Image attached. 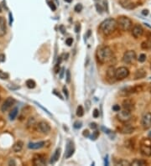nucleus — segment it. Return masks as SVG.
<instances>
[{
	"label": "nucleus",
	"mask_w": 151,
	"mask_h": 166,
	"mask_svg": "<svg viewBox=\"0 0 151 166\" xmlns=\"http://www.w3.org/2000/svg\"><path fill=\"white\" fill-rule=\"evenodd\" d=\"M117 27V20L114 19H107L103 21L99 26V31L103 35H112Z\"/></svg>",
	"instance_id": "obj_1"
},
{
	"label": "nucleus",
	"mask_w": 151,
	"mask_h": 166,
	"mask_svg": "<svg viewBox=\"0 0 151 166\" xmlns=\"http://www.w3.org/2000/svg\"><path fill=\"white\" fill-rule=\"evenodd\" d=\"M113 51L108 46H102L100 47L96 53V56L97 59L98 60V62H100L101 64H104V63H107L110 60L113 59Z\"/></svg>",
	"instance_id": "obj_2"
},
{
	"label": "nucleus",
	"mask_w": 151,
	"mask_h": 166,
	"mask_svg": "<svg viewBox=\"0 0 151 166\" xmlns=\"http://www.w3.org/2000/svg\"><path fill=\"white\" fill-rule=\"evenodd\" d=\"M117 23V26H119L121 28V29H123V31H128L133 26L132 20L126 16L118 17Z\"/></svg>",
	"instance_id": "obj_3"
},
{
	"label": "nucleus",
	"mask_w": 151,
	"mask_h": 166,
	"mask_svg": "<svg viewBox=\"0 0 151 166\" xmlns=\"http://www.w3.org/2000/svg\"><path fill=\"white\" fill-rule=\"evenodd\" d=\"M140 151L143 155L146 157L151 156V140L150 139H144L141 143Z\"/></svg>",
	"instance_id": "obj_4"
},
{
	"label": "nucleus",
	"mask_w": 151,
	"mask_h": 166,
	"mask_svg": "<svg viewBox=\"0 0 151 166\" xmlns=\"http://www.w3.org/2000/svg\"><path fill=\"white\" fill-rule=\"evenodd\" d=\"M117 117V119L121 122H128V121H130V119L132 118L131 111L127 110V109H123V111H119V112H118Z\"/></svg>",
	"instance_id": "obj_5"
},
{
	"label": "nucleus",
	"mask_w": 151,
	"mask_h": 166,
	"mask_svg": "<svg viewBox=\"0 0 151 166\" xmlns=\"http://www.w3.org/2000/svg\"><path fill=\"white\" fill-rule=\"evenodd\" d=\"M129 75V71L128 68L122 66L117 68L115 71V78L117 80H123L126 77H128Z\"/></svg>",
	"instance_id": "obj_6"
},
{
	"label": "nucleus",
	"mask_w": 151,
	"mask_h": 166,
	"mask_svg": "<svg viewBox=\"0 0 151 166\" xmlns=\"http://www.w3.org/2000/svg\"><path fill=\"white\" fill-rule=\"evenodd\" d=\"M135 60H136V53L134 50H128L127 52H125L123 57V62L126 64H131L134 62Z\"/></svg>",
	"instance_id": "obj_7"
},
{
	"label": "nucleus",
	"mask_w": 151,
	"mask_h": 166,
	"mask_svg": "<svg viewBox=\"0 0 151 166\" xmlns=\"http://www.w3.org/2000/svg\"><path fill=\"white\" fill-rule=\"evenodd\" d=\"M14 103H15V99H14L13 97H11V96L8 97V98L3 102V105H2V107H1V111H2L3 112H7L9 109H10V108L14 105Z\"/></svg>",
	"instance_id": "obj_8"
},
{
	"label": "nucleus",
	"mask_w": 151,
	"mask_h": 166,
	"mask_svg": "<svg viewBox=\"0 0 151 166\" xmlns=\"http://www.w3.org/2000/svg\"><path fill=\"white\" fill-rule=\"evenodd\" d=\"M141 124L143 126V128L144 129H148L151 128V113L150 112H146L143 118H142V121H141Z\"/></svg>",
	"instance_id": "obj_9"
},
{
	"label": "nucleus",
	"mask_w": 151,
	"mask_h": 166,
	"mask_svg": "<svg viewBox=\"0 0 151 166\" xmlns=\"http://www.w3.org/2000/svg\"><path fill=\"white\" fill-rule=\"evenodd\" d=\"M37 127H38V129L40 130V132H41L44 134H48L50 132V129H51L50 124L46 121H40L38 123Z\"/></svg>",
	"instance_id": "obj_10"
},
{
	"label": "nucleus",
	"mask_w": 151,
	"mask_h": 166,
	"mask_svg": "<svg viewBox=\"0 0 151 166\" xmlns=\"http://www.w3.org/2000/svg\"><path fill=\"white\" fill-rule=\"evenodd\" d=\"M75 152V146L74 143L71 140H68L67 141V144H66V153H65V158L66 159H69L70 158Z\"/></svg>",
	"instance_id": "obj_11"
},
{
	"label": "nucleus",
	"mask_w": 151,
	"mask_h": 166,
	"mask_svg": "<svg viewBox=\"0 0 151 166\" xmlns=\"http://www.w3.org/2000/svg\"><path fill=\"white\" fill-rule=\"evenodd\" d=\"M33 164L35 166H43L46 165V158L42 154H35L33 158Z\"/></svg>",
	"instance_id": "obj_12"
},
{
	"label": "nucleus",
	"mask_w": 151,
	"mask_h": 166,
	"mask_svg": "<svg viewBox=\"0 0 151 166\" xmlns=\"http://www.w3.org/2000/svg\"><path fill=\"white\" fill-rule=\"evenodd\" d=\"M144 34V29L140 24H135L132 29V35L134 38L138 39Z\"/></svg>",
	"instance_id": "obj_13"
},
{
	"label": "nucleus",
	"mask_w": 151,
	"mask_h": 166,
	"mask_svg": "<svg viewBox=\"0 0 151 166\" xmlns=\"http://www.w3.org/2000/svg\"><path fill=\"white\" fill-rule=\"evenodd\" d=\"M120 3L123 8L128 9H133L136 7V4L132 0H120Z\"/></svg>",
	"instance_id": "obj_14"
},
{
	"label": "nucleus",
	"mask_w": 151,
	"mask_h": 166,
	"mask_svg": "<svg viewBox=\"0 0 151 166\" xmlns=\"http://www.w3.org/2000/svg\"><path fill=\"white\" fill-rule=\"evenodd\" d=\"M46 143L45 141H40V142H36V143H30L28 145V148L30 149H39L43 148L46 145Z\"/></svg>",
	"instance_id": "obj_15"
},
{
	"label": "nucleus",
	"mask_w": 151,
	"mask_h": 166,
	"mask_svg": "<svg viewBox=\"0 0 151 166\" xmlns=\"http://www.w3.org/2000/svg\"><path fill=\"white\" fill-rule=\"evenodd\" d=\"M6 34V21L3 17H0V37Z\"/></svg>",
	"instance_id": "obj_16"
},
{
	"label": "nucleus",
	"mask_w": 151,
	"mask_h": 166,
	"mask_svg": "<svg viewBox=\"0 0 151 166\" xmlns=\"http://www.w3.org/2000/svg\"><path fill=\"white\" fill-rule=\"evenodd\" d=\"M120 132L123 134H129V133H132L134 131V128L132 127L131 125H128V124H125L123 125L120 129Z\"/></svg>",
	"instance_id": "obj_17"
},
{
	"label": "nucleus",
	"mask_w": 151,
	"mask_h": 166,
	"mask_svg": "<svg viewBox=\"0 0 151 166\" xmlns=\"http://www.w3.org/2000/svg\"><path fill=\"white\" fill-rule=\"evenodd\" d=\"M23 143L22 142V141H18V142H16L14 144H13V152H15V153L20 152V151L22 150V149H23Z\"/></svg>",
	"instance_id": "obj_18"
},
{
	"label": "nucleus",
	"mask_w": 151,
	"mask_h": 166,
	"mask_svg": "<svg viewBox=\"0 0 151 166\" xmlns=\"http://www.w3.org/2000/svg\"><path fill=\"white\" fill-rule=\"evenodd\" d=\"M60 149H56V150L55 151V153L53 154V156L51 157V159L50 161V164H55L60 158Z\"/></svg>",
	"instance_id": "obj_19"
},
{
	"label": "nucleus",
	"mask_w": 151,
	"mask_h": 166,
	"mask_svg": "<svg viewBox=\"0 0 151 166\" xmlns=\"http://www.w3.org/2000/svg\"><path fill=\"white\" fill-rule=\"evenodd\" d=\"M115 69L113 66H110L107 71V76L108 79H114L115 78Z\"/></svg>",
	"instance_id": "obj_20"
},
{
	"label": "nucleus",
	"mask_w": 151,
	"mask_h": 166,
	"mask_svg": "<svg viewBox=\"0 0 151 166\" xmlns=\"http://www.w3.org/2000/svg\"><path fill=\"white\" fill-rule=\"evenodd\" d=\"M123 107L124 109H127V110H129V111H131L133 108H134V105H133V102H132V101L131 100H124L123 101Z\"/></svg>",
	"instance_id": "obj_21"
},
{
	"label": "nucleus",
	"mask_w": 151,
	"mask_h": 166,
	"mask_svg": "<svg viewBox=\"0 0 151 166\" xmlns=\"http://www.w3.org/2000/svg\"><path fill=\"white\" fill-rule=\"evenodd\" d=\"M146 76V71H144V69H140L136 71L135 73V79H141Z\"/></svg>",
	"instance_id": "obj_22"
},
{
	"label": "nucleus",
	"mask_w": 151,
	"mask_h": 166,
	"mask_svg": "<svg viewBox=\"0 0 151 166\" xmlns=\"http://www.w3.org/2000/svg\"><path fill=\"white\" fill-rule=\"evenodd\" d=\"M147 165V162L145 161V160H143V159H134L131 164H130V165H134V166H137V165Z\"/></svg>",
	"instance_id": "obj_23"
},
{
	"label": "nucleus",
	"mask_w": 151,
	"mask_h": 166,
	"mask_svg": "<svg viewBox=\"0 0 151 166\" xmlns=\"http://www.w3.org/2000/svg\"><path fill=\"white\" fill-rule=\"evenodd\" d=\"M18 112H19V109L17 107H14L11 112H9V118L10 120H14L15 118L17 117L18 115Z\"/></svg>",
	"instance_id": "obj_24"
},
{
	"label": "nucleus",
	"mask_w": 151,
	"mask_h": 166,
	"mask_svg": "<svg viewBox=\"0 0 151 166\" xmlns=\"http://www.w3.org/2000/svg\"><path fill=\"white\" fill-rule=\"evenodd\" d=\"M141 48L143 50H151V40H146L144 41L141 44Z\"/></svg>",
	"instance_id": "obj_25"
},
{
	"label": "nucleus",
	"mask_w": 151,
	"mask_h": 166,
	"mask_svg": "<svg viewBox=\"0 0 151 166\" xmlns=\"http://www.w3.org/2000/svg\"><path fill=\"white\" fill-rule=\"evenodd\" d=\"M26 86H27V87L28 88H30V89H33V88H35V86H36V83L34 80H32V79H29V80H27L26 81Z\"/></svg>",
	"instance_id": "obj_26"
},
{
	"label": "nucleus",
	"mask_w": 151,
	"mask_h": 166,
	"mask_svg": "<svg viewBox=\"0 0 151 166\" xmlns=\"http://www.w3.org/2000/svg\"><path fill=\"white\" fill-rule=\"evenodd\" d=\"M77 115L79 118H81L84 115V109H83V107H81V106H78L77 107Z\"/></svg>",
	"instance_id": "obj_27"
},
{
	"label": "nucleus",
	"mask_w": 151,
	"mask_h": 166,
	"mask_svg": "<svg viewBox=\"0 0 151 166\" xmlns=\"http://www.w3.org/2000/svg\"><path fill=\"white\" fill-rule=\"evenodd\" d=\"M35 125V119L34 118H30L29 119L28 122H27V127L28 128H34Z\"/></svg>",
	"instance_id": "obj_28"
},
{
	"label": "nucleus",
	"mask_w": 151,
	"mask_h": 166,
	"mask_svg": "<svg viewBox=\"0 0 151 166\" xmlns=\"http://www.w3.org/2000/svg\"><path fill=\"white\" fill-rule=\"evenodd\" d=\"M9 75L8 73L3 71H0V78L2 80H7V79H9Z\"/></svg>",
	"instance_id": "obj_29"
},
{
	"label": "nucleus",
	"mask_w": 151,
	"mask_h": 166,
	"mask_svg": "<svg viewBox=\"0 0 151 166\" xmlns=\"http://www.w3.org/2000/svg\"><path fill=\"white\" fill-rule=\"evenodd\" d=\"M117 165H122V166H129L130 165V163L127 161V160H119L118 162H117Z\"/></svg>",
	"instance_id": "obj_30"
},
{
	"label": "nucleus",
	"mask_w": 151,
	"mask_h": 166,
	"mask_svg": "<svg viewBox=\"0 0 151 166\" xmlns=\"http://www.w3.org/2000/svg\"><path fill=\"white\" fill-rule=\"evenodd\" d=\"M98 136H99V131L95 130L93 133V135L91 136V139L92 140H96L98 138Z\"/></svg>",
	"instance_id": "obj_31"
},
{
	"label": "nucleus",
	"mask_w": 151,
	"mask_h": 166,
	"mask_svg": "<svg viewBox=\"0 0 151 166\" xmlns=\"http://www.w3.org/2000/svg\"><path fill=\"white\" fill-rule=\"evenodd\" d=\"M82 9H83V6L81 5V3H78V4H77V5L75 6L74 10H75L77 13H80L81 10H82Z\"/></svg>",
	"instance_id": "obj_32"
},
{
	"label": "nucleus",
	"mask_w": 151,
	"mask_h": 166,
	"mask_svg": "<svg viewBox=\"0 0 151 166\" xmlns=\"http://www.w3.org/2000/svg\"><path fill=\"white\" fill-rule=\"evenodd\" d=\"M138 60L140 62H144L146 60V55L145 54H140L139 58H138Z\"/></svg>",
	"instance_id": "obj_33"
},
{
	"label": "nucleus",
	"mask_w": 151,
	"mask_h": 166,
	"mask_svg": "<svg viewBox=\"0 0 151 166\" xmlns=\"http://www.w3.org/2000/svg\"><path fill=\"white\" fill-rule=\"evenodd\" d=\"M48 4H49L50 8L52 9V11H56V7L55 3H54L53 2H51V1H48Z\"/></svg>",
	"instance_id": "obj_34"
},
{
	"label": "nucleus",
	"mask_w": 151,
	"mask_h": 166,
	"mask_svg": "<svg viewBox=\"0 0 151 166\" xmlns=\"http://www.w3.org/2000/svg\"><path fill=\"white\" fill-rule=\"evenodd\" d=\"M74 128H75V129H81V122H79V121H77V122H75V123H74Z\"/></svg>",
	"instance_id": "obj_35"
},
{
	"label": "nucleus",
	"mask_w": 151,
	"mask_h": 166,
	"mask_svg": "<svg viewBox=\"0 0 151 166\" xmlns=\"http://www.w3.org/2000/svg\"><path fill=\"white\" fill-rule=\"evenodd\" d=\"M73 43V39L72 38H67L66 40V44L68 46H70Z\"/></svg>",
	"instance_id": "obj_36"
},
{
	"label": "nucleus",
	"mask_w": 151,
	"mask_h": 166,
	"mask_svg": "<svg viewBox=\"0 0 151 166\" xmlns=\"http://www.w3.org/2000/svg\"><path fill=\"white\" fill-rule=\"evenodd\" d=\"M93 115V118H97L99 117V111H98L97 109H94Z\"/></svg>",
	"instance_id": "obj_37"
},
{
	"label": "nucleus",
	"mask_w": 151,
	"mask_h": 166,
	"mask_svg": "<svg viewBox=\"0 0 151 166\" xmlns=\"http://www.w3.org/2000/svg\"><path fill=\"white\" fill-rule=\"evenodd\" d=\"M66 82L70 83V71H66Z\"/></svg>",
	"instance_id": "obj_38"
},
{
	"label": "nucleus",
	"mask_w": 151,
	"mask_h": 166,
	"mask_svg": "<svg viewBox=\"0 0 151 166\" xmlns=\"http://www.w3.org/2000/svg\"><path fill=\"white\" fill-rule=\"evenodd\" d=\"M96 8H97V12L100 13H103V8L99 5V4H96Z\"/></svg>",
	"instance_id": "obj_39"
},
{
	"label": "nucleus",
	"mask_w": 151,
	"mask_h": 166,
	"mask_svg": "<svg viewBox=\"0 0 151 166\" xmlns=\"http://www.w3.org/2000/svg\"><path fill=\"white\" fill-rule=\"evenodd\" d=\"M54 71H55V73H59L60 72V65L59 64H56V66H55V68H54Z\"/></svg>",
	"instance_id": "obj_40"
},
{
	"label": "nucleus",
	"mask_w": 151,
	"mask_h": 166,
	"mask_svg": "<svg viewBox=\"0 0 151 166\" xmlns=\"http://www.w3.org/2000/svg\"><path fill=\"white\" fill-rule=\"evenodd\" d=\"M5 55L4 54H0V63L4 62L5 61Z\"/></svg>",
	"instance_id": "obj_41"
},
{
	"label": "nucleus",
	"mask_w": 151,
	"mask_h": 166,
	"mask_svg": "<svg viewBox=\"0 0 151 166\" xmlns=\"http://www.w3.org/2000/svg\"><path fill=\"white\" fill-rule=\"evenodd\" d=\"M63 92H64V94L66 95V97H68V96H69V93H68L67 88H66V86H63Z\"/></svg>",
	"instance_id": "obj_42"
},
{
	"label": "nucleus",
	"mask_w": 151,
	"mask_h": 166,
	"mask_svg": "<svg viewBox=\"0 0 151 166\" xmlns=\"http://www.w3.org/2000/svg\"><path fill=\"white\" fill-rule=\"evenodd\" d=\"M113 110L115 111V112H119V111H120V107H119V105H114V106L113 107Z\"/></svg>",
	"instance_id": "obj_43"
},
{
	"label": "nucleus",
	"mask_w": 151,
	"mask_h": 166,
	"mask_svg": "<svg viewBox=\"0 0 151 166\" xmlns=\"http://www.w3.org/2000/svg\"><path fill=\"white\" fill-rule=\"evenodd\" d=\"M90 127H91V129H97V123H95V122L90 123Z\"/></svg>",
	"instance_id": "obj_44"
},
{
	"label": "nucleus",
	"mask_w": 151,
	"mask_h": 166,
	"mask_svg": "<svg viewBox=\"0 0 151 166\" xmlns=\"http://www.w3.org/2000/svg\"><path fill=\"white\" fill-rule=\"evenodd\" d=\"M64 71H65V69H64V68H61V70L60 71V79H62V78H63V76H64Z\"/></svg>",
	"instance_id": "obj_45"
},
{
	"label": "nucleus",
	"mask_w": 151,
	"mask_h": 166,
	"mask_svg": "<svg viewBox=\"0 0 151 166\" xmlns=\"http://www.w3.org/2000/svg\"><path fill=\"white\" fill-rule=\"evenodd\" d=\"M53 93H54V94H56V95L57 96H59V97H60V98L61 100H63V97H62V96L60 95V93H58L56 90H54V91H53Z\"/></svg>",
	"instance_id": "obj_46"
},
{
	"label": "nucleus",
	"mask_w": 151,
	"mask_h": 166,
	"mask_svg": "<svg viewBox=\"0 0 151 166\" xmlns=\"http://www.w3.org/2000/svg\"><path fill=\"white\" fill-rule=\"evenodd\" d=\"M83 136L84 137H89V131L88 130H84L83 131Z\"/></svg>",
	"instance_id": "obj_47"
},
{
	"label": "nucleus",
	"mask_w": 151,
	"mask_h": 166,
	"mask_svg": "<svg viewBox=\"0 0 151 166\" xmlns=\"http://www.w3.org/2000/svg\"><path fill=\"white\" fill-rule=\"evenodd\" d=\"M85 104L87 106V110H89V108H90V105H91V102L90 101H87L86 102H85Z\"/></svg>",
	"instance_id": "obj_48"
},
{
	"label": "nucleus",
	"mask_w": 151,
	"mask_h": 166,
	"mask_svg": "<svg viewBox=\"0 0 151 166\" xmlns=\"http://www.w3.org/2000/svg\"><path fill=\"white\" fill-rule=\"evenodd\" d=\"M8 86H9V89H12V90H15V89H18L19 88V86H10V85H9Z\"/></svg>",
	"instance_id": "obj_49"
},
{
	"label": "nucleus",
	"mask_w": 151,
	"mask_h": 166,
	"mask_svg": "<svg viewBox=\"0 0 151 166\" xmlns=\"http://www.w3.org/2000/svg\"><path fill=\"white\" fill-rule=\"evenodd\" d=\"M142 13L145 16V15H148L149 14V11L147 10V9H144V10H143V12H142Z\"/></svg>",
	"instance_id": "obj_50"
},
{
	"label": "nucleus",
	"mask_w": 151,
	"mask_h": 166,
	"mask_svg": "<svg viewBox=\"0 0 151 166\" xmlns=\"http://www.w3.org/2000/svg\"><path fill=\"white\" fill-rule=\"evenodd\" d=\"M79 29H80V25L79 24H77V26H76V32L78 33L79 32Z\"/></svg>",
	"instance_id": "obj_51"
},
{
	"label": "nucleus",
	"mask_w": 151,
	"mask_h": 166,
	"mask_svg": "<svg viewBox=\"0 0 151 166\" xmlns=\"http://www.w3.org/2000/svg\"><path fill=\"white\" fill-rule=\"evenodd\" d=\"M9 165H15L16 164H15V162H14V160H13V159H11V160L9 161Z\"/></svg>",
	"instance_id": "obj_52"
},
{
	"label": "nucleus",
	"mask_w": 151,
	"mask_h": 166,
	"mask_svg": "<svg viewBox=\"0 0 151 166\" xmlns=\"http://www.w3.org/2000/svg\"><path fill=\"white\" fill-rule=\"evenodd\" d=\"M105 165H108V162H107V158H105Z\"/></svg>",
	"instance_id": "obj_53"
},
{
	"label": "nucleus",
	"mask_w": 151,
	"mask_h": 166,
	"mask_svg": "<svg viewBox=\"0 0 151 166\" xmlns=\"http://www.w3.org/2000/svg\"><path fill=\"white\" fill-rule=\"evenodd\" d=\"M60 29H61V30H62V31H61V32H62V33H63V34H64V33H65V31H66V30H65V29H64V27H63V26H60Z\"/></svg>",
	"instance_id": "obj_54"
},
{
	"label": "nucleus",
	"mask_w": 151,
	"mask_h": 166,
	"mask_svg": "<svg viewBox=\"0 0 151 166\" xmlns=\"http://www.w3.org/2000/svg\"><path fill=\"white\" fill-rule=\"evenodd\" d=\"M60 62H61V57H59V59H58V61H57V64H60Z\"/></svg>",
	"instance_id": "obj_55"
},
{
	"label": "nucleus",
	"mask_w": 151,
	"mask_h": 166,
	"mask_svg": "<svg viewBox=\"0 0 151 166\" xmlns=\"http://www.w3.org/2000/svg\"><path fill=\"white\" fill-rule=\"evenodd\" d=\"M9 17H10V24H12V21H13V19H12L11 13H9Z\"/></svg>",
	"instance_id": "obj_56"
},
{
	"label": "nucleus",
	"mask_w": 151,
	"mask_h": 166,
	"mask_svg": "<svg viewBox=\"0 0 151 166\" xmlns=\"http://www.w3.org/2000/svg\"><path fill=\"white\" fill-rule=\"evenodd\" d=\"M65 2H66V3H71L72 0H65Z\"/></svg>",
	"instance_id": "obj_57"
},
{
	"label": "nucleus",
	"mask_w": 151,
	"mask_h": 166,
	"mask_svg": "<svg viewBox=\"0 0 151 166\" xmlns=\"http://www.w3.org/2000/svg\"><path fill=\"white\" fill-rule=\"evenodd\" d=\"M2 12V9H1V6H0V13Z\"/></svg>",
	"instance_id": "obj_58"
},
{
	"label": "nucleus",
	"mask_w": 151,
	"mask_h": 166,
	"mask_svg": "<svg viewBox=\"0 0 151 166\" xmlns=\"http://www.w3.org/2000/svg\"><path fill=\"white\" fill-rule=\"evenodd\" d=\"M150 137H151V133H150Z\"/></svg>",
	"instance_id": "obj_59"
},
{
	"label": "nucleus",
	"mask_w": 151,
	"mask_h": 166,
	"mask_svg": "<svg viewBox=\"0 0 151 166\" xmlns=\"http://www.w3.org/2000/svg\"><path fill=\"white\" fill-rule=\"evenodd\" d=\"M96 1H97V0H96Z\"/></svg>",
	"instance_id": "obj_60"
},
{
	"label": "nucleus",
	"mask_w": 151,
	"mask_h": 166,
	"mask_svg": "<svg viewBox=\"0 0 151 166\" xmlns=\"http://www.w3.org/2000/svg\"><path fill=\"white\" fill-rule=\"evenodd\" d=\"M0 100H1V98H0Z\"/></svg>",
	"instance_id": "obj_61"
}]
</instances>
